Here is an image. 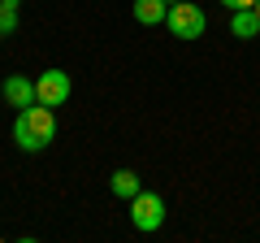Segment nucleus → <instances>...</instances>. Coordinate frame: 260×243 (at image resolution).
<instances>
[{"instance_id":"4","label":"nucleus","mask_w":260,"mask_h":243,"mask_svg":"<svg viewBox=\"0 0 260 243\" xmlns=\"http://www.w3.org/2000/svg\"><path fill=\"white\" fill-rule=\"evenodd\" d=\"M70 74L65 70H44V74L35 78V96H39V104H48V109H61L65 100H70Z\"/></svg>"},{"instance_id":"9","label":"nucleus","mask_w":260,"mask_h":243,"mask_svg":"<svg viewBox=\"0 0 260 243\" xmlns=\"http://www.w3.org/2000/svg\"><path fill=\"white\" fill-rule=\"evenodd\" d=\"M18 31V0H0V35Z\"/></svg>"},{"instance_id":"6","label":"nucleus","mask_w":260,"mask_h":243,"mask_svg":"<svg viewBox=\"0 0 260 243\" xmlns=\"http://www.w3.org/2000/svg\"><path fill=\"white\" fill-rule=\"evenodd\" d=\"M230 35L234 39H256L260 35V13L256 9H234L230 13Z\"/></svg>"},{"instance_id":"7","label":"nucleus","mask_w":260,"mask_h":243,"mask_svg":"<svg viewBox=\"0 0 260 243\" xmlns=\"http://www.w3.org/2000/svg\"><path fill=\"white\" fill-rule=\"evenodd\" d=\"M169 13V0H135V22L139 26H156V22H165Z\"/></svg>"},{"instance_id":"12","label":"nucleus","mask_w":260,"mask_h":243,"mask_svg":"<svg viewBox=\"0 0 260 243\" xmlns=\"http://www.w3.org/2000/svg\"><path fill=\"white\" fill-rule=\"evenodd\" d=\"M169 5H178V0H169Z\"/></svg>"},{"instance_id":"8","label":"nucleus","mask_w":260,"mask_h":243,"mask_svg":"<svg viewBox=\"0 0 260 243\" xmlns=\"http://www.w3.org/2000/svg\"><path fill=\"white\" fill-rule=\"evenodd\" d=\"M109 187H113V196L117 200H135L139 196V178H135V169H113V178H109Z\"/></svg>"},{"instance_id":"5","label":"nucleus","mask_w":260,"mask_h":243,"mask_svg":"<svg viewBox=\"0 0 260 243\" xmlns=\"http://www.w3.org/2000/svg\"><path fill=\"white\" fill-rule=\"evenodd\" d=\"M0 96H5L13 109H30V104H39L35 83H30V78H22V74H9V78H5V83H0Z\"/></svg>"},{"instance_id":"3","label":"nucleus","mask_w":260,"mask_h":243,"mask_svg":"<svg viewBox=\"0 0 260 243\" xmlns=\"http://www.w3.org/2000/svg\"><path fill=\"white\" fill-rule=\"evenodd\" d=\"M130 226L143 230V234L160 230V226H165V200H160L156 191H139V196L130 200Z\"/></svg>"},{"instance_id":"11","label":"nucleus","mask_w":260,"mask_h":243,"mask_svg":"<svg viewBox=\"0 0 260 243\" xmlns=\"http://www.w3.org/2000/svg\"><path fill=\"white\" fill-rule=\"evenodd\" d=\"M256 13H260V0H256Z\"/></svg>"},{"instance_id":"2","label":"nucleus","mask_w":260,"mask_h":243,"mask_svg":"<svg viewBox=\"0 0 260 243\" xmlns=\"http://www.w3.org/2000/svg\"><path fill=\"white\" fill-rule=\"evenodd\" d=\"M165 26H169V35H174V39H200V35H204V26H208V18H204V9H200V5L178 0V5H169Z\"/></svg>"},{"instance_id":"1","label":"nucleus","mask_w":260,"mask_h":243,"mask_svg":"<svg viewBox=\"0 0 260 243\" xmlns=\"http://www.w3.org/2000/svg\"><path fill=\"white\" fill-rule=\"evenodd\" d=\"M52 139H56V117H52L48 104L18 109V117H13V143L22 152H44Z\"/></svg>"},{"instance_id":"10","label":"nucleus","mask_w":260,"mask_h":243,"mask_svg":"<svg viewBox=\"0 0 260 243\" xmlns=\"http://www.w3.org/2000/svg\"><path fill=\"white\" fill-rule=\"evenodd\" d=\"M221 5H225L230 13H234V9H256V0H221Z\"/></svg>"}]
</instances>
